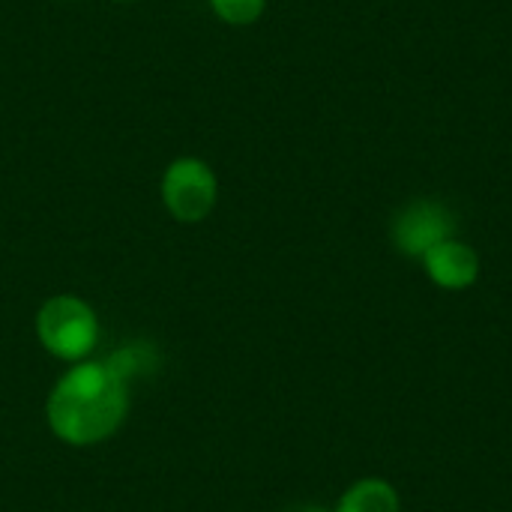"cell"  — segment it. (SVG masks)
<instances>
[{"label": "cell", "mask_w": 512, "mask_h": 512, "mask_svg": "<svg viewBox=\"0 0 512 512\" xmlns=\"http://www.w3.org/2000/svg\"><path fill=\"white\" fill-rule=\"evenodd\" d=\"M294 512H327V510H321V507H300V510H294Z\"/></svg>", "instance_id": "cell-8"}, {"label": "cell", "mask_w": 512, "mask_h": 512, "mask_svg": "<svg viewBox=\"0 0 512 512\" xmlns=\"http://www.w3.org/2000/svg\"><path fill=\"white\" fill-rule=\"evenodd\" d=\"M216 174L207 162L183 156L162 177V201L177 222H201L216 207Z\"/></svg>", "instance_id": "cell-3"}, {"label": "cell", "mask_w": 512, "mask_h": 512, "mask_svg": "<svg viewBox=\"0 0 512 512\" xmlns=\"http://www.w3.org/2000/svg\"><path fill=\"white\" fill-rule=\"evenodd\" d=\"M453 234H456L453 210L432 198L411 201L393 219V243L408 258H423L438 243L453 240Z\"/></svg>", "instance_id": "cell-4"}, {"label": "cell", "mask_w": 512, "mask_h": 512, "mask_svg": "<svg viewBox=\"0 0 512 512\" xmlns=\"http://www.w3.org/2000/svg\"><path fill=\"white\" fill-rule=\"evenodd\" d=\"M210 6H213V12H216L222 21L240 27V24L258 21L261 12H264V6H267V0H210Z\"/></svg>", "instance_id": "cell-7"}, {"label": "cell", "mask_w": 512, "mask_h": 512, "mask_svg": "<svg viewBox=\"0 0 512 512\" xmlns=\"http://www.w3.org/2000/svg\"><path fill=\"white\" fill-rule=\"evenodd\" d=\"M114 3H135V0H114Z\"/></svg>", "instance_id": "cell-9"}, {"label": "cell", "mask_w": 512, "mask_h": 512, "mask_svg": "<svg viewBox=\"0 0 512 512\" xmlns=\"http://www.w3.org/2000/svg\"><path fill=\"white\" fill-rule=\"evenodd\" d=\"M129 384L108 363L72 366L48 396L51 432L72 444L90 447L111 438L129 408Z\"/></svg>", "instance_id": "cell-1"}, {"label": "cell", "mask_w": 512, "mask_h": 512, "mask_svg": "<svg viewBox=\"0 0 512 512\" xmlns=\"http://www.w3.org/2000/svg\"><path fill=\"white\" fill-rule=\"evenodd\" d=\"M336 512H399V495L384 480H360L342 495Z\"/></svg>", "instance_id": "cell-6"}, {"label": "cell", "mask_w": 512, "mask_h": 512, "mask_svg": "<svg viewBox=\"0 0 512 512\" xmlns=\"http://www.w3.org/2000/svg\"><path fill=\"white\" fill-rule=\"evenodd\" d=\"M36 336L57 360H81L93 351L99 336L96 312L78 297H51L36 315Z\"/></svg>", "instance_id": "cell-2"}, {"label": "cell", "mask_w": 512, "mask_h": 512, "mask_svg": "<svg viewBox=\"0 0 512 512\" xmlns=\"http://www.w3.org/2000/svg\"><path fill=\"white\" fill-rule=\"evenodd\" d=\"M423 267L435 285L450 288V291H462V288L477 282L480 258L471 246H465L453 237V240H444L435 249H429L423 255Z\"/></svg>", "instance_id": "cell-5"}]
</instances>
